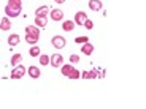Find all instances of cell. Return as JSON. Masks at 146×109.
Here are the masks:
<instances>
[{"mask_svg": "<svg viewBox=\"0 0 146 109\" xmlns=\"http://www.w3.org/2000/svg\"><path fill=\"white\" fill-rule=\"evenodd\" d=\"M24 74H26V66L21 63L13 66V70H11V79H21Z\"/></svg>", "mask_w": 146, "mask_h": 109, "instance_id": "6da1fadb", "label": "cell"}, {"mask_svg": "<svg viewBox=\"0 0 146 109\" xmlns=\"http://www.w3.org/2000/svg\"><path fill=\"white\" fill-rule=\"evenodd\" d=\"M51 43H52V46H54L56 49H62V47H65L67 40L64 38V36H60V35H56V36H52Z\"/></svg>", "mask_w": 146, "mask_h": 109, "instance_id": "7a4b0ae2", "label": "cell"}, {"mask_svg": "<svg viewBox=\"0 0 146 109\" xmlns=\"http://www.w3.org/2000/svg\"><path fill=\"white\" fill-rule=\"evenodd\" d=\"M49 63H51L54 68L62 66V65H64V55H60V54H52L51 57H49Z\"/></svg>", "mask_w": 146, "mask_h": 109, "instance_id": "3957f363", "label": "cell"}, {"mask_svg": "<svg viewBox=\"0 0 146 109\" xmlns=\"http://www.w3.org/2000/svg\"><path fill=\"white\" fill-rule=\"evenodd\" d=\"M27 74H29L32 79H38V77L41 76V71H40V68H38V66L30 65L29 68H27Z\"/></svg>", "mask_w": 146, "mask_h": 109, "instance_id": "277c9868", "label": "cell"}, {"mask_svg": "<svg viewBox=\"0 0 146 109\" xmlns=\"http://www.w3.org/2000/svg\"><path fill=\"white\" fill-rule=\"evenodd\" d=\"M5 14H7V18H18V16L21 14V10L7 5V7H5Z\"/></svg>", "mask_w": 146, "mask_h": 109, "instance_id": "5b68a950", "label": "cell"}, {"mask_svg": "<svg viewBox=\"0 0 146 109\" xmlns=\"http://www.w3.org/2000/svg\"><path fill=\"white\" fill-rule=\"evenodd\" d=\"M49 16H51V19L52 21H62L64 19V11L62 10H57V8H56V10H51L49 11Z\"/></svg>", "mask_w": 146, "mask_h": 109, "instance_id": "8992f818", "label": "cell"}, {"mask_svg": "<svg viewBox=\"0 0 146 109\" xmlns=\"http://www.w3.org/2000/svg\"><path fill=\"white\" fill-rule=\"evenodd\" d=\"M86 19H88V14H86L84 11H78L76 14H75V24H76V26H83Z\"/></svg>", "mask_w": 146, "mask_h": 109, "instance_id": "52a82bcc", "label": "cell"}, {"mask_svg": "<svg viewBox=\"0 0 146 109\" xmlns=\"http://www.w3.org/2000/svg\"><path fill=\"white\" fill-rule=\"evenodd\" d=\"M89 8L92 11H102V8H103L102 0H89Z\"/></svg>", "mask_w": 146, "mask_h": 109, "instance_id": "ba28073f", "label": "cell"}, {"mask_svg": "<svg viewBox=\"0 0 146 109\" xmlns=\"http://www.w3.org/2000/svg\"><path fill=\"white\" fill-rule=\"evenodd\" d=\"M35 26L36 27L48 26V18H46V16H35Z\"/></svg>", "mask_w": 146, "mask_h": 109, "instance_id": "9c48e42d", "label": "cell"}, {"mask_svg": "<svg viewBox=\"0 0 146 109\" xmlns=\"http://www.w3.org/2000/svg\"><path fill=\"white\" fill-rule=\"evenodd\" d=\"M81 51H83V54H86V55H91L92 52H94V46H92L91 43H84L83 44V47H81Z\"/></svg>", "mask_w": 146, "mask_h": 109, "instance_id": "30bf717a", "label": "cell"}, {"mask_svg": "<svg viewBox=\"0 0 146 109\" xmlns=\"http://www.w3.org/2000/svg\"><path fill=\"white\" fill-rule=\"evenodd\" d=\"M10 27H11L10 18H2V21H0V29L7 32V30H10Z\"/></svg>", "mask_w": 146, "mask_h": 109, "instance_id": "8fae6325", "label": "cell"}, {"mask_svg": "<svg viewBox=\"0 0 146 109\" xmlns=\"http://www.w3.org/2000/svg\"><path fill=\"white\" fill-rule=\"evenodd\" d=\"M19 41H21V38H19L18 33H13V35L8 36V44H10V46H16Z\"/></svg>", "mask_w": 146, "mask_h": 109, "instance_id": "7c38bea8", "label": "cell"}, {"mask_svg": "<svg viewBox=\"0 0 146 109\" xmlns=\"http://www.w3.org/2000/svg\"><path fill=\"white\" fill-rule=\"evenodd\" d=\"M26 33H30V35H35V36H40V29L36 26H27L26 27Z\"/></svg>", "mask_w": 146, "mask_h": 109, "instance_id": "4fadbf2b", "label": "cell"}, {"mask_svg": "<svg viewBox=\"0 0 146 109\" xmlns=\"http://www.w3.org/2000/svg\"><path fill=\"white\" fill-rule=\"evenodd\" d=\"M62 29L65 30V32H72V30L75 29V21H64Z\"/></svg>", "mask_w": 146, "mask_h": 109, "instance_id": "5bb4252c", "label": "cell"}, {"mask_svg": "<svg viewBox=\"0 0 146 109\" xmlns=\"http://www.w3.org/2000/svg\"><path fill=\"white\" fill-rule=\"evenodd\" d=\"M38 38H40V36H35V35H30V33H26V43L32 44V46L38 43Z\"/></svg>", "mask_w": 146, "mask_h": 109, "instance_id": "9a60e30c", "label": "cell"}, {"mask_svg": "<svg viewBox=\"0 0 146 109\" xmlns=\"http://www.w3.org/2000/svg\"><path fill=\"white\" fill-rule=\"evenodd\" d=\"M48 14H49V8L48 7H40L35 11V16H48Z\"/></svg>", "mask_w": 146, "mask_h": 109, "instance_id": "2e32d148", "label": "cell"}, {"mask_svg": "<svg viewBox=\"0 0 146 109\" xmlns=\"http://www.w3.org/2000/svg\"><path fill=\"white\" fill-rule=\"evenodd\" d=\"M72 70H73V65H72V63H67V65H62V66H60V71H62V74H64V76H67V77H68V74H70V71H72Z\"/></svg>", "mask_w": 146, "mask_h": 109, "instance_id": "e0dca14e", "label": "cell"}, {"mask_svg": "<svg viewBox=\"0 0 146 109\" xmlns=\"http://www.w3.org/2000/svg\"><path fill=\"white\" fill-rule=\"evenodd\" d=\"M8 7H13V8H19L22 10V0H8Z\"/></svg>", "mask_w": 146, "mask_h": 109, "instance_id": "ac0fdd59", "label": "cell"}, {"mask_svg": "<svg viewBox=\"0 0 146 109\" xmlns=\"http://www.w3.org/2000/svg\"><path fill=\"white\" fill-rule=\"evenodd\" d=\"M21 62H22V55L21 54H15L13 57H11V65H13V66L19 65Z\"/></svg>", "mask_w": 146, "mask_h": 109, "instance_id": "d6986e66", "label": "cell"}, {"mask_svg": "<svg viewBox=\"0 0 146 109\" xmlns=\"http://www.w3.org/2000/svg\"><path fill=\"white\" fill-rule=\"evenodd\" d=\"M29 54H30V57H38V55H40V47L36 46V44H33V46L30 47Z\"/></svg>", "mask_w": 146, "mask_h": 109, "instance_id": "ffe728a7", "label": "cell"}, {"mask_svg": "<svg viewBox=\"0 0 146 109\" xmlns=\"http://www.w3.org/2000/svg\"><path fill=\"white\" fill-rule=\"evenodd\" d=\"M68 77H70V79H78V77H81V73L78 71V70L75 68V66H73V70H72V71H70Z\"/></svg>", "mask_w": 146, "mask_h": 109, "instance_id": "44dd1931", "label": "cell"}, {"mask_svg": "<svg viewBox=\"0 0 146 109\" xmlns=\"http://www.w3.org/2000/svg\"><path fill=\"white\" fill-rule=\"evenodd\" d=\"M40 63L41 65H49V55H46V54H41L40 55Z\"/></svg>", "mask_w": 146, "mask_h": 109, "instance_id": "7402d4cb", "label": "cell"}, {"mask_svg": "<svg viewBox=\"0 0 146 109\" xmlns=\"http://www.w3.org/2000/svg\"><path fill=\"white\" fill-rule=\"evenodd\" d=\"M88 36H78V38H75V43L78 44H84V43H88Z\"/></svg>", "mask_w": 146, "mask_h": 109, "instance_id": "603a6c76", "label": "cell"}, {"mask_svg": "<svg viewBox=\"0 0 146 109\" xmlns=\"http://www.w3.org/2000/svg\"><path fill=\"white\" fill-rule=\"evenodd\" d=\"M83 26L86 27V29H89V30H91L92 27H94V22H92L91 19H86V21H84V24H83Z\"/></svg>", "mask_w": 146, "mask_h": 109, "instance_id": "cb8c5ba5", "label": "cell"}, {"mask_svg": "<svg viewBox=\"0 0 146 109\" xmlns=\"http://www.w3.org/2000/svg\"><path fill=\"white\" fill-rule=\"evenodd\" d=\"M78 62H80V55H76V54L70 55V63H78Z\"/></svg>", "mask_w": 146, "mask_h": 109, "instance_id": "d4e9b609", "label": "cell"}, {"mask_svg": "<svg viewBox=\"0 0 146 109\" xmlns=\"http://www.w3.org/2000/svg\"><path fill=\"white\" fill-rule=\"evenodd\" d=\"M88 74H89V79H95V77H97V71H95V68L91 70V71H88Z\"/></svg>", "mask_w": 146, "mask_h": 109, "instance_id": "484cf974", "label": "cell"}, {"mask_svg": "<svg viewBox=\"0 0 146 109\" xmlns=\"http://www.w3.org/2000/svg\"><path fill=\"white\" fill-rule=\"evenodd\" d=\"M95 71H97V77H105V70L95 68Z\"/></svg>", "mask_w": 146, "mask_h": 109, "instance_id": "4316f807", "label": "cell"}, {"mask_svg": "<svg viewBox=\"0 0 146 109\" xmlns=\"http://www.w3.org/2000/svg\"><path fill=\"white\" fill-rule=\"evenodd\" d=\"M56 3H64V2H65V0H54Z\"/></svg>", "mask_w": 146, "mask_h": 109, "instance_id": "83f0119b", "label": "cell"}]
</instances>
